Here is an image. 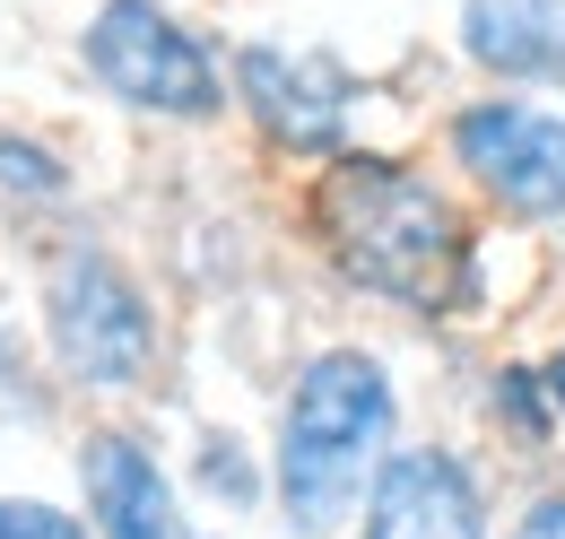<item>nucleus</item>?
Here are the masks:
<instances>
[{
    "label": "nucleus",
    "instance_id": "f257e3e1",
    "mask_svg": "<svg viewBox=\"0 0 565 539\" xmlns=\"http://www.w3.org/2000/svg\"><path fill=\"white\" fill-rule=\"evenodd\" d=\"M313 235L356 296H383L401 314H479V253L444 183H426L401 157L340 148L313 183Z\"/></svg>",
    "mask_w": 565,
    "mask_h": 539
},
{
    "label": "nucleus",
    "instance_id": "f03ea898",
    "mask_svg": "<svg viewBox=\"0 0 565 539\" xmlns=\"http://www.w3.org/2000/svg\"><path fill=\"white\" fill-rule=\"evenodd\" d=\"M401 426V383L374 348H313L287 383L279 444H270V496L296 539H331L365 514V487L383 471V444Z\"/></svg>",
    "mask_w": 565,
    "mask_h": 539
},
{
    "label": "nucleus",
    "instance_id": "7ed1b4c3",
    "mask_svg": "<svg viewBox=\"0 0 565 539\" xmlns=\"http://www.w3.org/2000/svg\"><path fill=\"white\" fill-rule=\"evenodd\" d=\"M78 70L122 114H148V123H217L226 114L217 53L166 0H96L78 27Z\"/></svg>",
    "mask_w": 565,
    "mask_h": 539
},
{
    "label": "nucleus",
    "instance_id": "20e7f679",
    "mask_svg": "<svg viewBox=\"0 0 565 539\" xmlns=\"http://www.w3.org/2000/svg\"><path fill=\"white\" fill-rule=\"evenodd\" d=\"M44 348L78 392H131L157 366V305L105 244H71L44 270Z\"/></svg>",
    "mask_w": 565,
    "mask_h": 539
},
{
    "label": "nucleus",
    "instance_id": "39448f33",
    "mask_svg": "<svg viewBox=\"0 0 565 539\" xmlns=\"http://www.w3.org/2000/svg\"><path fill=\"white\" fill-rule=\"evenodd\" d=\"M452 166L488 192L504 218L548 226L565 218V114L531 96H479L452 114Z\"/></svg>",
    "mask_w": 565,
    "mask_h": 539
},
{
    "label": "nucleus",
    "instance_id": "423d86ee",
    "mask_svg": "<svg viewBox=\"0 0 565 539\" xmlns=\"http://www.w3.org/2000/svg\"><path fill=\"white\" fill-rule=\"evenodd\" d=\"M235 96L253 114V131L270 139L279 157H340L349 148V114H356V78L331 53H305V44H244L235 53Z\"/></svg>",
    "mask_w": 565,
    "mask_h": 539
},
{
    "label": "nucleus",
    "instance_id": "0eeeda50",
    "mask_svg": "<svg viewBox=\"0 0 565 539\" xmlns=\"http://www.w3.org/2000/svg\"><path fill=\"white\" fill-rule=\"evenodd\" d=\"M365 539H488V487L452 444H401L365 487Z\"/></svg>",
    "mask_w": 565,
    "mask_h": 539
},
{
    "label": "nucleus",
    "instance_id": "6e6552de",
    "mask_svg": "<svg viewBox=\"0 0 565 539\" xmlns=\"http://www.w3.org/2000/svg\"><path fill=\"white\" fill-rule=\"evenodd\" d=\"M78 487H87V531L96 539H192L166 462L131 426H96L78 444Z\"/></svg>",
    "mask_w": 565,
    "mask_h": 539
},
{
    "label": "nucleus",
    "instance_id": "1a4fd4ad",
    "mask_svg": "<svg viewBox=\"0 0 565 539\" xmlns=\"http://www.w3.org/2000/svg\"><path fill=\"white\" fill-rule=\"evenodd\" d=\"M461 62L495 87L565 96V0H461Z\"/></svg>",
    "mask_w": 565,
    "mask_h": 539
},
{
    "label": "nucleus",
    "instance_id": "9d476101",
    "mask_svg": "<svg viewBox=\"0 0 565 539\" xmlns=\"http://www.w3.org/2000/svg\"><path fill=\"white\" fill-rule=\"evenodd\" d=\"M0 201H18V209H62V201H71V166H62V148L0 123Z\"/></svg>",
    "mask_w": 565,
    "mask_h": 539
},
{
    "label": "nucleus",
    "instance_id": "9b49d317",
    "mask_svg": "<svg viewBox=\"0 0 565 539\" xmlns=\"http://www.w3.org/2000/svg\"><path fill=\"white\" fill-rule=\"evenodd\" d=\"M495 418H504L522 444H548V435H557V392H548V366H504V374H495Z\"/></svg>",
    "mask_w": 565,
    "mask_h": 539
},
{
    "label": "nucleus",
    "instance_id": "f8f14e48",
    "mask_svg": "<svg viewBox=\"0 0 565 539\" xmlns=\"http://www.w3.org/2000/svg\"><path fill=\"white\" fill-rule=\"evenodd\" d=\"M53 418V392L35 383V357H26V339L0 331V426H44Z\"/></svg>",
    "mask_w": 565,
    "mask_h": 539
},
{
    "label": "nucleus",
    "instance_id": "ddd939ff",
    "mask_svg": "<svg viewBox=\"0 0 565 539\" xmlns=\"http://www.w3.org/2000/svg\"><path fill=\"white\" fill-rule=\"evenodd\" d=\"M192 478L210 487L217 505H235V514H244V505H262V471L244 462V444H235V435H201V462H192Z\"/></svg>",
    "mask_w": 565,
    "mask_h": 539
},
{
    "label": "nucleus",
    "instance_id": "4468645a",
    "mask_svg": "<svg viewBox=\"0 0 565 539\" xmlns=\"http://www.w3.org/2000/svg\"><path fill=\"white\" fill-rule=\"evenodd\" d=\"M0 539H87V522L44 496H0Z\"/></svg>",
    "mask_w": 565,
    "mask_h": 539
},
{
    "label": "nucleus",
    "instance_id": "2eb2a0df",
    "mask_svg": "<svg viewBox=\"0 0 565 539\" xmlns=\"http://www.w3.org/2000/svg\"><path fill=\"white\" fill-rule=\"evenodd\" d=\"M513 539H565V487L557 496H531V505H522V531Z\"/></svg>",
    "mask_w": 565,
    "mask_h": 539
},
{
    "label": "nucleus",
    "instance_id": "dca6fc26",
    "mask_svg": "<svg viewBox=\"0 0 565 539\" xmlns=\"http://www.w3.org/2000/svg\"><path fill=\"white\" fill-rule=\"evenodd\" d=\"M548 392H557V418H565V348L548 357Z\"/></svg>",
    "mask_w": 565,
    "mask_h": 539
}]
</instances>
